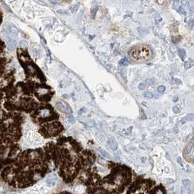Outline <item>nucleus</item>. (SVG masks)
Here are the masks:
<instances>
[{
	"mask_svg": "<svg viewBox=\"0 0 194 194\" xmlns=\"http://www.w3.org/2000/svg\"><path fill=\"white\" fill-rule=\"evenodd\" d=\"M182 185L184 186H188V185H190V181L188 180H182Z\"/></svg>",
	"mask_w": 194,
	"mask_h": 194,
	"instance_id": "obj_25",
	"label": "nucleus"
},
{
	"mask_svg": "<svg viewBox=\"0 0 194 194\" xmlns=\"http://www.w3.org/2000/svg\"><path fill=\"white\" fill-rule=\"evenodd\" d=\"M177 100H178V98H177V97H174V98H173V101L174 102H177Z\"/></svg>",
	"mask_w": 194,
	"mask_h": 194,
	"instance_id": "obj_31",
	"label": "nucleus"
},
{
	"mask_svg": "<svg viewBox=\"0 0 194 194\" xmlns=\"http://www.w3.org/2000/svg\"><path fill=\"white\" fill-rule=\"evenodd\" d=\"M79 3H76V4H73L71 7H70V10L71 12V13H75L78 9H79Z\"/></svg>",
	"mask_w": 194,
	"mask_h": 194,
	"instance_id": "obj_11",
	"label": "nucleus"
},
{
	"mask_svg": "<svg viewBox=\"0 0 194 194\" xmlns=\"http://www.w3.org/2000/svg\"><path fill=\"white\" fill-rule=\"evenodd\" d=\"M50 2L52 4H58L59 2V0H50Z\"/></svg>",
	"mask_w": 194,
	"mask_h": 194,
	"instance_id": "obj_30",
	"label": "nucleus"
},
{
	"mask_svg": "<svg viewBox=\"0 0 194 194\" xmlns=\"http://www.w3.org/2000/svg\"><path fill=\"white\" fill-rule=\"evenodd\" d=\"M98 9H99V7H98V4L97 3V2H95V1L93 2L92 4V7H91V14H92V18L95 17L97 12L98 11Z\"/></svg>",
	"mask_w": 194,
	"mask_h": 194,
	"instance_id": "obj_6",
	"label": "nucleus"
},
{
	"mask_svg": "<svg viewBox=\"0 0 194 194\" xmlns=\"http://www.w3.org/2000/svg\"><path fill=\"white\" fill-rule=\"evenodd\" d=\"M188 7L191 12H194V2H188Z\"/></svg>",
	"mask_w": 194,
	"mask_h": 194,
	"instance_id": "obj_19",
	"label": "nucleus"
},
{
	"mask_svg": "<svg viewBox=\"0 0 194 194\" xmlns=\"http://www.w3.org/2000/svg\"><path fill=\"white\" fill-rule=\"evenodd\" d=\"M165 90H166V87H165V86H163V85H161V86H159L158 87V92H159V93H163V92H165Z\"/></svg>",
	"mask_w": 194,
	"mask_h": 194,
	"instance_id": "obj_20",
	"label": "nucleus"
},
{
	"mask_svg": "<svg viewBox=\"0 0 194 194\" xmlns=\"http://www.w3.org/2000/svg\"><path fill=\"white\" fill-rule=\"evenodd\" d=\"M56 107H57V108H58L60 111H61V112H63V113H66V114L68 113L69 110H71L68 107H66V106H65V105H64L63 103H61V102H58V103H56Z\"/></svg>",
	"mask_w": 194,
	"mask_h": 194,
	"instance_id": "obj_4",
	"label": "nucleus"
},
{
	"mask_svg": "<svg viewBox=\"0 0 194 194\" xmlns=\"http://www.w3.org/2000/svg\"><path fill=\"white\" fill-rule=\"evenodd\" d=\"M146 82L148 84H153L155 82V80H154V79H148L147 80H146Z\"/></svg>",
	"mask_w": 194,
	"mask_h": 194,
	"instance_id": "obj_22",
	"label": "nucleus"
},
{
	"mask_svg": "<svg viewBox=\"0 0 194 194\" xmlns=\"http://www.w3.org/2000/svg\"><path fill=\"white\" fill-rule=\"evenodd\" d=\"M99 152H100V154H101L104 158H111L110 155L108 153V152H106V150H103L100 149V150H99Z\"/></svg>",
	"mask_w": 194,
	"mask_h": 194,
	"instance_id": "obj_14",
	"label": "nucleus"
},
{
	"mask_svg": "<svg viewBox=\"0 0 194 194\" xmlns=\"http://www.w3.org/2000/svg\"><path fill=\"white\" fill-rule=\"evenodd\" d=\"M150 50L145 46L137 47L129 53L130 57L135 61H145L150 57Z\"/></svg>",
	"mask_w": 194,
	"mask_h": 194,
	"instance_id": "obj_2",
	"label": "nucleus"
},
{
	"mask_svg": "<svg viewBox=\"0 0 194 194\" xmlns=\"http://www.w3.org/2000/svg\"><path fill=\"white\" fill-rule=\"evenodd\" d=\"M188 25L190 26V27H194V19L193 18H191L188 20Z\"/></svg>",
	"mask_w": 194,
	"mask_h": 194,
	"instance_id": "obj_21",
	"label": "nucleus"
},
{
	"mask_svg": "<svg viewBox=\"0 0 194 194\" xmlns=\"http://www.w3.org/2000/svg\"><path fill=\"white\" fill-rule=\"evenodd\" d=\"M181 4H182L183 6H187V7H188V2L187 0H182V1H181Z\"/></svg>",
	"mask_w": 194,
	"mask_h": 194,
	"instance_id": "obj_27",
	"label": "nucleus"
},
{
	"mask_svg": "<svg viewBox=\"0 0 194 194\" xmlns=\"http://www.w3.org/2000/svg\"><path fill=\"white\" fill-rule=\"evenodd\" d=\"M193 66H194V62L190 60V61L186 62V63H185V69H188V68H191V67Z\"/></svg>",
	"mask_w": 194,
	"mask_h": 194,
	"instance_id": "obj_16",
	"label": "nucleus"
},
{
	"mask_svg": "<svg viewBox=\"0 0 194 194\" xmlns=\"http://www.w3.org/2000/svg\"><path fill=\"white\" fill-rule=\"evenodd\" d=\"M68 122H70L71 124H72V123H74V117H73L72 116H69L68 117Z\"/></svg>",
	"mask_w": 194,
	"mask_h": 194,
	"instance_id": "obj_26",
	"label": "nucleus"
},
{
	"mask_svg": "<svg viewBox=\"0 0 194 194\" xmlns=\"http://www.w3.org/2000/svg\"><path fill=\"white\" fill-rule=\"evenodd\" d=\"M9 31L12 34H14V35H17L18 33V29L16 28L14 26H11L9 28Z\"/></svg>",
	"mask_w": 194,
	"mask_h": 194,
	"instance_id": "obj_13",
	"label": "nucleus"
},
{
	"mask_svg": "<svg viewBox=\"0 0 194 194\" xmlns=\"http://www.w3.org/2000/svg\"><path fill=\"white\" fill-rule=\"evenodd\" d=\"M121 64H122L123 66H125V65H127V60H126L125 59H123V60H122V61H121Z\"/></svg>",
	"mask_w": 194,
	"mask_h": 194,
	"instance_id": "obj_29",
	"label": "nucleus"
},
{
	"mask_svg": "<svg viewBox=\"0 0 194 194\" xmlns=\"http://www.w3.org/2000/svg\"><path fill=\"white\" fill-rule=\"evenodd\" d=\"M178 55L182 60H185V58H186V51L184 49H180L178 50Z\"/></svg>",
	"mask_w": 194,
	"mask_h": 194,
	"instance_id": "obj_9",
	"label": "nucleus"
},
{
	"mask_svg": "<svg viewBox=\"0 0 194 194\" xmlns=\"http://www.w3.org/2000/svg\"><path fill=\"white\" fill-rule=\"evenodd\" d=\"M108 143H109V145H110L111 148L113 150H117V148H118V143H117V142L115 140L114 137H111L110 138L108 139Z\"/></svg>",
	"mask_w": 194,
	"mask_h": 194,
	"instance_id": "obj_5",
	"label": "nucleus"
},
{
	"mask_svg": "<svg viewBox=\"0 0 194 194\" xmlns=\"http://www.w3.org/2000/svg\"><path fill=\"white\" fill-rule=\"evenodd\" d=\"M144 97L145 98H148V99H151V98H153V93H151V92H144Z\"/></svg>",
	"mask_w": 194,
	"mask_h": 194,
	"instance_id": "obj_17",
	"label": "nucleus"
},
{
	"mask_svg": "<svg viewBox=\"0 0 194 194\" xmlns=\"http://www.w3.org/2000/svg\"><path fill=\"white\" fill-rule=\"evenodd\" d=\"M20 45L22 47H27V42L26 41H24V40H22V41H20Z\"/></svg>",
	"mask_w": 194,
	"mask_h": 194,
	"instance_id": "obj_23",
	"label": "nucleus"
},
{
	"mask_svg": "<svg viewBox=\"0 0 194 194\" xmlns=\"http://www.w3.org/2000/svg\"><path fill=\"white\" fill-rule=\"evenodd\" d=\"M146 87V84H144V83H140L138 86V88L140 90H144V89Z\"/></svg>",
	"mask_w": 194,
	"mask_h": 194,
	"instance_id": "obj_24",
	"label": "nucleus"
},
{
	"mask_svg": "<svg viewBox=\"0 0 194 194\" xmlns=\"http://www.w3.org/2000/svg\"><path fill=\"white\" fill-rule=\"evenodd\" d=\"M193 120H194V114H188L181 120V123L185 124V122H192V121H193Z\"/></svg>",
	"mask_w": 194,
	"mask_h": 194,
	"instance_id": "obj_7",
	"label": "nucleus"
},
{
	"mask_svg": "<svg viewBox=\"0 0 194 194\" xmlns=\"http://www.w3.org/2000/svg\"><path fill=\"white\" fill-rule=\"evenodd\" d=\"M56 182H57V180L54 177H50V178H48L47 180V184L49 185V186H53L56 184Z\"/></svg>",
	"mask_w": 194,
	"mask_h": 194,
	"instance_id": "obj_10",
	"label": "nucleus"
},
{
	"mask_svg": "<svg viewBox=\"0 0 194 194\" xmlns=\"http://www.w3.org/2000/svg\"><path fill=\"white\" fill-rule=\"evenodd\" d=\"M16 47V42L15 40H10L7 42V49L9 50H13Z\"/></svg>",
	"mask_w": 194,
	"mask_h": 194,
	"instance_id": "obj_8",
	"label": "nucleus"
},
{
	"mask_svg": "<svg viewBox=\"0 0 194 194\" xmlns=\"http://www.w3.org/2000/svg\"><path fill=\"white\" fill-rule=\"evenodd\" d=\"M40 130H41L40 132L44 137H49L58 135L63 130V127L59 122H54L42 127Z\"/></svg>",
	"mask_w": 194,
	"mask_h": 194,
	"instance_id": "obj_3",
	"label": "nucleus"
},
{
	"mask_svg": "<svg viewBox=\"0 0 194 194\" xmlns=\"http://www.w3.org/2000/svg\"><path fill=\"white\" fill-rule=\"evenodd\" d=\"M58 13H60V14H66V15L68 14V12L66 10H58Z\"/></svg>",
	"mask_w": 194,
	"mask_h": 194,
	"instance_id": "obj_28",
	"label": "nucleus"
},
{
	"mask_svg": "<svg viewBox=\"0 0 194 194\" xmlns=\"http://www.w3.org/2000/svg\"><path fill=\"white\" fill-rule=\"evenodd\" d=\"M173 110V112L175 113V114H178V113L180 112L181 111V106H180V105H176V106H174L172 108Z\"/></svg>",
	"mask_w": 194,
	"mask_h": 194,
	"instance_id": "obj_15",
	"label": "nucleus"
},
{
	"mask_svg": "<svg viewBox=\"0 0 194 194\" xmlns=\"http://www.w3.org/2000/svg\"><path fill=\"white\" fill-rule=\"evenodd\" d=\"M83 17H84V11H83V10H82V11H81V12L78 14V15H77V19H76L77 22H80V21H82V20Z\"/></svg>",
	"mask_w": 194,
	"mask_h": 194,
	"instance_id": "obj_18",
	"label": "nucleus"
},
{
	"mask_svg": "<svg viewBox=\"0 0 194 194\" xmlns=\"http://www.w3.org/2000/svg\"><path fill=\"white\" fill-rule=\"evenodd\" d=\"M138 31L140 32V34H142V35H145V34H147L149 33V31L147 28H145L144 27H140L138 28Z\"/></svg>",
	"mask_w": 194,
	"mask_h": 194,
	"instance_id": "obj_12",
	"label": "nucleus"
},
{
	"mask_svg": "<svg viewBox=\"0 0 194 194\" xmlns=\"http://www.w3.org/2000/svg\"><path fill=\"white\" fill-rule=\"evenodd\" d=\"M34 117L39 122H48L52 119H56L58 116L55 114L50 106H43L35 111Z\"/></svg>",
	"mask_w": 194,
	"mask_h": 194,
	"instance_id": "obj_1",
	"label": "nucleus"
}]
</instances>
